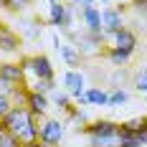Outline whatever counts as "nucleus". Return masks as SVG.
<instances>
[{"instance_id":"nucleus-15","label":"nucleus","mask_w":147,"mask_h":147,"mask_svg":"<svg viewBox=\"0 0 147 147\" xmlns=\"http://www.w3.org/2000/svg\"><path fill=\"white\" fill-rule=\"evenodd\" d=\"M48 99H51V102L56 104L59 109H63V112H69V109H71V96H69L66 91H61V89H53Z\"/></svg>"},{"instance_id":"nucleus-22","label":"nucleus","mask_w":147,"mask_h":147,"mask_svg":"<svg viewBox=\"0 0 147 147\" xmlns=\"http://www.w3.org/2000/svg\"><path fill=\"white\" fill-rule=\"evenodd\" d=\"M30 5H33V0H5V8L10 13H23V10H28Z\"/></svg>"},{"instance_id":"nucleus-7","label":"nucleus","mask_w":147,"mask_h":147,"mask_svg":"<svg viewBox=\"0 0 147 147\" xmlns=\"http://www.w3.org/2000/svg\"><path fill=\"white\" fill-rule=\"evenodd\" d=\"M0 79L8 81V84H13V86H26V84H23L26 71H23V66L15 63V61H0Z\"/></svg>"},{"instance_id":"nucleus-36","label":"nucleus","mask_w":147,"mask_h":147,"mask_svg":"<svg viewBox=\"0 0 147 147\" xmlns=\"http://www.w3.org/2000/svg\"><path fill=\"white\" fill-rule=\"evenodd\" d=\"M0 36H3V28H0Z\"/></svg>"},{"instance_id":"nucleus-2","label":"nucleus","mask_w":147,"mask_h":147,"mask_svg":"<svg viewBox=\"0 0 147 147\" xmlns=\"http://www.w3.org/2000/svg\"><path fill=\"white\" fill-rule=\"evenodd\" d=\"M20 66H23V71H30L36 79H53V63L51 59L46 56V53H36V56H26V59H20Z\"/></svg>"},{"instance_id":"nucleus-14","label":"nucleus","mask_w":147,"mask_h":147,"mask_svg":"<svg viewBox=\"0 0 147 147\" xmlns=\"http://www.w3.org/2000/svg\"><path fill=\"white\" fill-rule=\"evenodd\" d=\"M86 96H89V104H91V107H107V104H109V94H107L102 86L86 89Z\"/></svg>"},{"instance_id":"nucleus-12","label":"nucleus","mask_w":147,"mask_h":147,"mask_svg":"<svg viewBox=\"0 0 147 147\" xmlns=\"http://www.w3.org/2000/svg\"><path fill=\"white\" fill-rule=\"evenodd\" d=\"M20 33L30 38V41H36V38H41V33H43V23L38 20V18H23L20 20Z\"/></svg>"},{"instance_id":"nucleus-10","label":"nucleus","mask_w":147,"mask_h":147,"mask_svg":"<svg viewBox=\"0 0 147 147\" xmlns=\"http://www.w3.org/2000/svg\"><path fill=\"white\" fill-rule=\"evenodd\" d=\"M84 23L89 33H102V10H96L94 5H84Z\"/></svg>"},{"instance_id":"nucleus-16","label":"nucleus","mask_w":147,"mask_h":147,"mask_svg":"<svg viewBox=\"0 0 147 147\" xmlns=\"http://www.w3.org/2000/svg\"><path fill=\"white\" fill-rule=\"evenodd\" d=\"M63 15H66V5L63 3H53L51 5V13H48V23L51 26H61L63 23Z\"/></svg>"},{"instance_id":"nucleus-11","label":"nucleus","mask_w":147,"mask_h":147,"mask_svg":"<svg viewBox=\"0 0 147 147\" xmlns=\"http://www.w3.org/2000/svg\"><path fill=\"white\" fill-rule=\"evenodd\" d=\"M20 51V36L13 33V30L3 28V36H0V53H18Z\"/></svg>"},{"instance_id":"nucleus-33","label":"nucleus","mask_w":147,"mask_h":147,"mask_svg":"<svg viewBox=\"0 0 147 147\" xmlns=\"http://www.w3.org/2000/svg\"><path fill=\"white\" fill-rule=\"evenodd\" d=\"M53 3H61V0H48V5H53Z\"/></svg>"},{"instance_id":"nucleus-13","label":"nucleus","mask_w":147,"mask_h":147,"mask_svg":"<svg viewBox=\"0 0 147 147\" xmlns=\"http://www.w3.org/2000/svg\"><path fill=\"white\" fill-rule=\"evenodd\" d=\"M56 51L61 53V59L66 61V66H79V63H81V53L76 51V46H71V43H61Z\"/></svg>"},{"instance_id":"nucleus-29","label":"nucleus","mask_w":147,"mask_h":147,"mask_svg":"<svg viewBox=\"0 0 147 147\" xmlns=\"http://www.w3.org/2000/svg\"><path fill=\"white\" fill-rule=\"evenodd\" d=\"M76 99H79V104H84V107H91V104H89V96H86V91H84L81 96H76Z\"/></svg>"},{"instance_id":"nucleus-5","label":"nucleus","mask_w":147,"mask_h":147,"mask_svg":"<svg viewBox=\"0 0 147 147\" xmlns=\"http://www.w3.org/2000/svg\"><path fill=\"white\" fill-rule=\"evenodd\" d=\"M124 28V18H122V10H114V8H104L102 10V36H114L117 30Z\"/></svg>"},{"instance_id":"nucleus-35","label":"nucleus","mask_w":147,"mask_h":147,"mask_svg":"<svg viewBox=\"0 0 147 147\" xmlns=\"http://www.w3.org/2000/svg\"><path fill=\"white\" fill-rule=\"evenodd\" d=\"M145 127H147V117H145Z\"/></svg>"},{"instance_id":"nucleus-31","label":"nucleus","mask_w":147,"mask_h":147,"mask_svg":"<svg viewBox=\"0 0 147 147\" xmlns=\"http://www.w3.org/2000/svg\"><path fill=\"white\" fill-rule=\"evenodd\" d=\"M23 147H43V145H41V142L36 140V142H30V145H23Z\"/></svg>"},{"instance_id":"nucleus-23","label":"nucleus","mask_w":147,"mask_h":147,"mask_svg":"<svg viewBox=\"0 0 147 147\" xmlns=\"http://www.w3.org/2000/svg\"><path fill=\"white\" fill-rule=\"evenodd\" d=\"M132 84H134V89H137L140 94H147V69H140V71L134 74Z\"/></svg>"},{"instance_id":"nucleus-19","label":"nucleus","mask_w":147,"mask_h":147,"mask_svg":"<svg viewBox=\"0 0 147 147\" xmlns=\"http://www.w3.org/2000/svg\"><path fill=\"white\" fill-rule=\"evenodd\" d=\"M53 89H56V86H53V79H36V84L30 86V91H36V94H46V96H48Z\"/></svg>"},{"instance_id":"nucleus-9","label":"nucleus","mask_w":147,"mask_h":147,"mask_svg":"<svg viewBox=\"0 0 147 147\" xmlns=\"http://www.w3.org/2000/svg\"><path fill=\"white\" fill-rule=\"evenodd\" d=\"M48 107H51V99H48L46 94H36V91H30L28 99H26V109H28L33 117H43L46 112H48Z\"/></svg>"},{"instance_id":"nucleus-3","label":"nucleus","mask_w":147,"mask_h":147,"mask_svg":"<svg viewBox=\"0 0 147 147\" xmlns=\"http://www.w3.org/2000/svg\"><path fill=\"white\" fill-rule=\"evenodd\" d=\"M74 41H76V51L81 53V56H96L99 51H102V46H104V36L102 33H81V36H71Z\"/></svg>"},{"instance_id":"nucleus-25","label":"nucleus","mask_w":147,"mask_h":147,"mask_svg":"<svg viewBox=\"0 0 147 147\" xmlns=\"http://www.w3.org/2000/svg\"><path fill=\"white\" fill-rule=\"evenodd\" d=\"M0 147H23V145H20V140H18L13 132H5L0 137Z\"/></svg>"},{"instance_id":"nucleus-21","label":"nucleus","mask_w":147,"mask_h":147,"mask_svg":"<svg viewBox=\"0 0 147 147\" xmlns=\"http://www.w3.org/2000/svg\"><path fill=\"white\" fill-rule=\"evenodd\" d=\"M127 99H129V94H127L124 89H114V91L109 94V104H107V107H122V104H127Z\"/></svg>"},{"instance_id":"nucleus-26","label":"nucleus","mask_w":147,"mask_h":147,"mask_svg":"<svg viewBox=\"0 0 147 147\" xmlns=\"http://www.w3.org/2000/svg\"><path fill=\"white\" fill-rule=\"evenodd\" d=\"M10 109H13V102H10V96H3V94H0V119L5 117Z\"/></svg>"},{"instance_id":"nucleus-37","label":"nucleus","mask_w":147,"mask_h":147,"mask_svg":"<svg viewBox=\"0 0 147 147\" xmlns=\"http://www.w3.org/2000/svg\"><path fill=\"white\" fill-rule=\"evenodd\" d=\"M102 3H107V0H102Z\"/></svg>"},{"instance_id":"nucleus-24","label":"nucleus","mask_w":147,"mask_h":147,"mask_svg":"<svg viewBox=\"0 0 147 147\" xmlns=\"http://www.w3.org/2000/svg\"><path fill=\"white\" fill-rule=\"evenodd\" d=\"M119 147H140V142H137V134L124 132V129L119 127Z\"/></svg>"},{"instance_id":"nucleus-32","label":"nucleus","mask_w":147,"mask_h":147,"mask_svg":"<svg viewBox=\"0 0 147 147\" xmlns=\"http://www.w3.org/2000/svg\"><path fill=\"white\" fill-rule=\"evenodd\" d=\"M3 134H5V127H3V122H0V137H3Z\"/></svg>"},{"instance_id":"nucleus-1","label":"nucleus","mask_w":147,"mask_h":147,"mask_svg":"<svg viewBox=\"0 0 147 147\" xmlns=\"http://www.w3.org/2000/svg\"><path fill=\"white\" fill-rule=\"evenodd\" d=\"M66 124L61 119H43L41 127H38V142L43 147H59L63 142V129Z\"/></svg>"},{"instance_id":"nucleus-4","label":"nucleus","mask_w":147,"mask_h":147,"mask_svg":"<svg viewBox=\"0 0 147 147\" xmlns=\"http://www.w3.org/2000/svg\"><path fill=\"white\" fill-rule=\"evenodd\" d=\"M63 91L69 94V96H81L84 91H86V76L81 71H76V69H69V71L63 74Z\"/></svg>"},{"instance_id":"nucleus-6","label":"nucleus","mask_w":147,"mask_h":147,"mask_svg":"<svg viewBox=\"0 0 147 147\" xmlns=\"http://www.w3.org/2000/svg\"><path fill=\"white\" fill-rule=\"evenodd\" d=\"M84 132L89 137H117L119 134V124L112 119H96V122H89L84 127Z\"/></svg>"},{"instance_id":"nucleus-18","label":"nucleus","mask_w":147,"mask_h":147,"mask_svg":"<svg viewBox=\"0 0 147 147\" xmlns=\"http://www.w3.org/2000/svg\"><path fill=\"white\" fill-rule=\"evenodd\" d=\"M132 53H124V51H119V48H112L109 51V61H112V66H117V69H124L127 66V61H129Z\"/></svg>"},{"instance_id":"nucleus-20","label":"nucleus","mask_w":147,"mask_h":147,"mask_svg":"<svg viewBox=\"0 0 147 147\" xmlns=\"http://www.w3.org/2000/svg\"><path fill=\"white\" fill-rule=\"evenodd\" d=\"M91 147H119V134L117 137H89Z\"/></svg>"},{"instance_id":"nucleus-34","label":"nucleus","mask_w":147,"mask_h":147,"mask_svg":"<svg viewBox=\"0 0 147 147\" xmlns=\"http://www.w3.org/2000/svg\"><path fill=\"white\" fill-rule=\"evenodd\" d=\"M0 8H5V0H0Z\"/></svg>"},{"instance_id":"nucleus-27","label":"nucleus","mask_w":147,"mask_h":147,"mask_svg":"<svg viewBox=\"0 0 147 147\" xmlns=\"http://www.w3.org/2000/svg\"><path fill=\"white\" fill-rule=\"evenodd\" d=\"M132 5H134V13H137V15L147 18V0H134Z\"/></svg>"},{"instance_id":"nucleus-30","label":"nucleus","mask_w":147,"mask_h":147,"mask_svg":"<svg viewBox=\"0 0 147 147\" xmlns=\"http://www.w3.org/2000/svg\"><path fill=\"white\" fill-rule=\"evenodd\" d=\"M74 5H79V8H84V5H94V0H74Z\"/></svg>"},{"instance_id":"nucleus-28","label":"nucleus","mask_w":147,"mask_h":147,"mask_svg":"<svg viewBox=\"0 0 147 147\" xmlns=\"http://www.w3.org/2000/svg\"><path fill=\"white\" fill-rule=\"evenodd\" d=\"M137 142H140V147H145V145H147V127L142 129V132H137Z\"/></svg>"},{"instance_id":"nucleus-8","label":"nucleus","mask_w":147,"mask_h":147,"mask_svg":"<svg viewBox=\"0 0 147 147\" xmlns=\"http://www.w3.org/2000/svg\"><path fill=\"white\" fill-rule=\"evenodd\" d=\"M112 38H114V46H112V48H119V51H124V53H134V48H137V36H134V30L122 28V30H117Z\"/></svg>"},{"instance_id":"nucleus-17","label":"nucleus","mask_w":147,"mask_h":147,"mask_svg":"<svg viewBox=\"0 0 147 147\" xmlns=\"http://www.w3.org/2000/svg\"><path fill=\"white\" fill-rule=\"evenodd\" d=\"M119 127H122L124 132L137 134V132H142V129H145V117H132V119H127V122H122Z\"/></svg>"}]
</instances>
